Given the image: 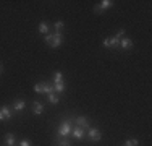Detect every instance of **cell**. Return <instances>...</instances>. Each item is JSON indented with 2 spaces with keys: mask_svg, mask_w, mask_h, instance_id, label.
I'll list each match as a JSON object with an SVG mask.
<instances>
[{
  "mask_svg": "<svg viewBox=\"0 0 152 146\" xmlns=\"http://www.w3.org/2000/svg\"><path fill=\"white\" fill-rule=\"evenodd\" d=\"M61 41H63V34H61V31L45 36V44H47L49 47H52V49H57V47H60Z\"/></svg>",
  "mask_w": 152,
  "mask_h": 146,
  "instance_id": "1",
  "label": "cell"
},
{
  "mask_svg": "<svg viewBox=\"0 0 152 146\" xmlns=\"http://www.w3.org/2000/svg\"><path fill=\"white\" fill-rule=\"evenodd\" d=\"M137 145H139V141H137L136 138H133V140L125 141V145H123V146H137Z\"/></svg>",
  "mask_w": 152,
  "mask_h": 146,
  "instance_id": "19",
  "label": "cell"
},
{
  "mask_svg": "<svg viewBox=\"0 0 152 146\" xmlns=\"http://www.w3.org/2000/svg\"><path fill=\"white\" fill-rule=\"evenodd\" d=\"M24 107H26V101H24V99H16L15 102H13V111H15L16 114L23 112Z\"/></svg>",
  "mask_w": 152,
  "mask_h": 146,
  "instance_id": "11",
  "label": "cell"
},
{
  "mask_svg": "<svg viewBox=\"0 0 152 146\" xmlns=\"http://www.w3.org/2000/svg\"><path fill=\"white\" fill-rule=\"evenodd\" d=\"M32 112H34L36 115H42V114H44V105H42L41 102L34 101V102H32Z\"/></svg>",
  "mask_w": 152,
  "mask_h": 146,
  "instance_id": "13",
  "label": "cell"
},
{
  "mask_svg": "<svg viewBox=\"0 0 152 146\" xmlns=\"http://www.w3.org/2000/svg\"><path fill=\"white\" fill-rule=\"evenodd\" d=\"M49 102H50V104H58V102H60V97L57 96L55 93H52V94H49Z\"/></svg>",
  "mask_w": 152,
  "mask_h": 146,
  "instance_id": "18",
  "label": "cell"
},
{
  "mask_svg": "<svg viewBox=\"0 0 152 146\" xmlns=\"http://www.w3.org/2000/svg\"><path fill=\"white\" fill-rule=\"evenodd\" d=\"M52 86H53V93H55V94H61V93H65V89H66L65 81L63 83H58V85H52Z\"/></svg>",
  "mask_w": 152,
  "mask_h": 146,
  "instance_id": "15",
  "label": "cell"
},
{
  "mask_svg": "<svg viewBox=\"0 0 152 146\" xmlns=\"http://www.w3.org/2000/svg\"><path fill=\"white\" fill-rule=\"evenodd\" d=\"M0 72H2V63H0Z\"/></svg>",
  "mask_w": 152,
  "mask_h": 146,
  "instance_id": "23",
  "label": "cell"
},
{
  "mask_svg": "<svg viewBox=\"0 0 152 146\" xmlns=\"http://www.w3.org/2000/svg\"><path fill=\"white\" fill-rule=\"evenodd\" d=\"M5 143H7V146H15V143H16V138H15V133H7L5 135Z\"/></svg>",
  "mask_w": 152,
  "mask_h": 146,
  "instance_id": "14",
  "label": "cell"
},
{
  "mask_svg": "<svg viewBox=\"0 0 152 146\" xmlns=\"http://www.w3.org/2000/svg\"><path fill=\"white\" fill-rule=\"evenodd\" d=\"M112 5H113V2H112V0H102L99 5L94 7V13H100V12H104V10L110 8Z\"/></svg>",
  "mask_w": 152,
  "mask_h": 146,
  "instance_id": "7",
  "label": "cell"
},
{
  "mask_svg": "<svg viewBox=\"0 0 152 146\" xmlns=\"http://www.w3.org/2000/svg\"><path fill=\"white\" fill-rule=\"evenodd\" d=\"M75 122H76V127H81V128H84L86 131H88L91 127H89V122H88V119H86L84 115H79V117H76L75 119Z\"/></svg>",
  "mask_w": 152,
  "mask_h": 146,
  "instance_id": "8",
  "label": "cell"
},
{
  "mask_svg": "<svg viewBox=\"0 0 152 146\" xmlns=\"http://www.w3.org/2000/svg\"><path fill=\"white\" fill-rule=\"evenodd\" d=\"M20 146H32V145H31L29 140H21L20 141Z\"/></svg>",
  "mask_w": 152,
  "mask_h": 146,
  "instance_id": "22",
  "label": "cell"
},
{
  "mask_svg": "<svg viewBox=\"0 0 152 146\" xmlns=\"http://www.w3.org/2000/svg\"><path fill=\"white\" fill-rule=\"evenodd\" d=\"M58 83H63V73L55 72L53 73V85H58Z\"/></svg>",
  "mask_w": 152,
  "mask_h": 146,
  "instance_id": "17",
  "label": "cell"
},
{
  "mask_svg": "<svg viewBox=\"0 0 152 146\" xmlns=\"http://www.w3.org/2000/svg\"><path fill=\"white\" fill-rule=\"evenodd\" d=\"M49 29H50V26H49V23L47 21H42V23H39V32L41 34H49Z\"/></svg>",
  "mask_w": 152,
  "mask_h": 146,
  "instance_id": "16",
  "label": "cell"
},
{
  "mask_svg": "<svg viewBox=\"0 0 152 146\" xmlns=\"http://www.w3.org/2000/svg\"><path fill=\"white\" fill-rule=\"evenodd\" d=\"M71 122H61L60 123V127H58V130H57V135L58 136H63V138H66V136H70L71 135Z\"/></svg>",
  "mask_w": 152,
  "mask_h": 146,
  "instance_id": "3",
  "label": "cell"
},
{
  "mask_svg": "<svg viewBox=\"0 0 152 146\" xmlns=\"http://www.w3.org/2000/svg\"><path fill=\"white\" fill-rule=\"evenodd\" d=\"M102 46L107 47V49H117V47L120 46V39L115 38V36H113V38H107V39H104Z\"/></svg>",
  "mask_w": 152,
  "mask_h": 146,
  "instance_id": "5",
  "label": "cell"
},
{
  "mask_svg": "<svg viewBox=\"0 0 152 146\" xmlns=\"http://www.w3.org/2000/svg\"><path fill=\"white\" fill-rule=\"evenodd\" d=\"M115 38H118V39H121V38H125V29H120V31L115 34Z\"/></svg>",
  "mask_w": 152,
  "mask_h": 146,
  "instance_id": "21",
  "label": "cell"
},
{
  "mask_svg": "<svg viewBox=\"0 0 152 146\" xmlns=\"http://www.w3.org/2000/svg\"><path fill=\"white\" fill-rule=\"evenodd\" d=\"M63 26H65V23H63V21H57V23L53 24V28L57 29V32H60V29L63 28Z\"/></svg>",
  "mask_w": 152,
  "mask_h": 146,
  "instance_id": "20",
  "label": "cell"
},
{
  "mask_svg": "<svg viewBox=\"0 0 152 146\" xmlns=\"http://www.w3.org/2000/svg\"><path fill=\"white\" fill-rule=\"evenodd\" d=\"M53 146H71V143H70L68 138H63V136H58V135H57V136L53 138Z\"/></svg>",
  "mask_w": 152,
  "mask_h": 146,
  "instance_id": "10",
  "label": "cell"
},
{
  "mask_svg": "<svg viewBox=\"0 0 152 146\" xmlns=\"http://www.w3.org/2000/svg\"><path fill=\"white\" fill-rule=\"evenodd\" d=\"M118 47H121L123 50H128V49H131L133 47V41L129 38H121L120 39V46Z\"/></svg>",
  "mask_w": 152,
  "mask_h": 146,
  "instance_id": "12",
  "label": "cell"
},
{
  "mask_svg": "<svg viewBox=\"0 0 152 146\" xmlns=\"http://www.w3.org/2000/svg\"><path fill=\"white\" fill-rule=\"evenodd\" d=\"M34 91L36 93H44V94H52L53 93V86H52V83H37V85H34Z\"/></svg>",
  "mask_w": 152,
  "mask_h": 146,
  "instance_id": "2",
  "label": "cell"
},
{
  "mask_svg": "<svg viewBox=\"0 0 152 146\" xmlns=\"http://www.w3.org/2000/svg\"><path fill=\"white\" fill-rule=\"evenodd\" d=\"M13 115L12 109L8 107V105H2L0 107V122H3V120H10Z\"/></svg>",
  "mask_w": 152,
  "mask_h": 146,
  "instance_id": "6",
  "label": "cell"
},
{
  "mask_svg": "<svg viewBox=\"0 0 152 146\" xmlns=\"http://www.w3.org/2000/svg\"><path fill=\"white\" fill-rule=\"evenodd\" d=\"M86 135L89 136V140L94 141V143H99L100 140H102V133H100L99 128H89L86 131Z\"/></svg>",
  "mask_w": 152,
  "mask_h": 146,
  "instance_id": "4",
  "label": "cell"
},
{
  "mask_svg": "<svg viewBox=\"0 0 152 146\" xmlns=\"http://www.w3.org/2000/svg\"><path fill=\"white\" fill-rule=\"evenodd\" d=\"M71 136H73L75 140H83V138L86 136V130L81 128V127H76V128L71 130Z\"/></svg>",
  "mask_w": 152,
  "mask_h": 146,
  "instance_id": "9",
  "label": "cell"
}]
</instances>
